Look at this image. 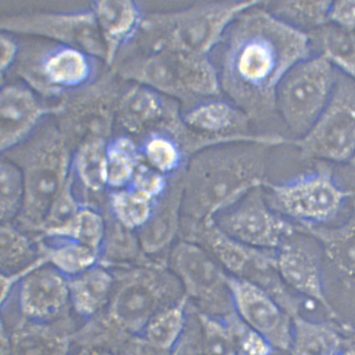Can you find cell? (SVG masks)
Segmentation results:
<instances>
[{
    "mask_svg": "<svg viewBox=\"0 0 355 355\" xmlns=\"http://www.w3.org/2000/svg\"><path fill=\"white\" fill-rule=\"evenodd\" d=\"M312 56L309 36L262 6L232 20L209 55L220 89L254 121L277 118V85L300 61Z\"/></svg>",
    "mask_w": 355,
    "mask_h": 355,
    "instance_id": "1",
    "label": "cell"
},
{
    "mask_svg": "<svg viewBox=\"0 0 355 355\" xmlns=\"http://www.w3.org/2000/svg\"><path fill=\"white\" fill-rule=\"evenodd\" d=\"M238 355H271L272 346L266 338L241 320L236 312L223 318Z\"/></svg>",
    "mask_w": 355,
    "mask_h": 355,
    "instance_id": "35",
    "label": "cell"
},
{
    "mask_svg": "<svg viewBox=\"0 0 355 355\" xmlns=\"http://www.w3.org/2000/svg\"><path fill=\"white\" fill-rule=\"evenodd\" d=\"M340 355H355V342L349 338Z\"/></svg>",
    "mask_w": 355,
    "mask_h": 355,
    "instance_id": "44",
    "label": "cell"
},
{
    "mask_svg": "<svg viewBox=\"0 0 355 355\" xmlns=\"http://www.w3.org/2000/svg\"><path fill=\"white\" fill-rule=\"evenodd\" d=\"M44 72L52 83L76 85L87 79L89 65L87 58L80 51L64 48L49 57Z\"/></svg>",
    "mask_w": 355,
    "mask_h": 355,
    "instance_id": "31",
    "label": "cell"
},
{
    "mask_svg": "<svg viewBox=\"0 0 355 355\" xmlns=\"http://www.w3.org/2000/svg\"><path fill=\"white\" fill-rule=\"evenodd\" d=\"M59 239L61 243L48 249L44 256L46 257L48 263L68 279L99 265V252L74 240Z\"/></svg>",
    "mask_w": 355,
    "mask_h": 355,
    "instance_id": "25",
    "label": "cell"
},
{
    "mask_svg": "<svg viewBox=\"0 0 355 355\" xmlns=\"http://www.w3.org/2000/svg\"><path fill=\"white\" fill-rule=\"evenodd\" d=\"M130 187L157 201L166 190L165 175L150 168L145 161L140 162L130 182Z\"/></svg>",
    "mask_w": 355,
    "mask_h": 355,
    "instance_id": "38",
    "label": "cell"
},
{
    "mask_svg": "<svg viewBox=\"0 0 355 355\" xmlns=\"http://www.w3.org/2000/svg\"><path fill=\"white\" fill-rule=\"evenodd\" d=\"M115 276L107 307L77 329L76 349L115 352L126 338L141 334L157 313L185 297L180 281L166 265L144 263L115 273Z\"/></svg>",
    "mask_w": 355,
    "mask_h": 355,
    "instance_id": "3",
    "label": "cell"
},
{
    "mask_svg": "<svg viewBox=\"0 0 355 355\" xmlns=\"http://www.w3.org/2000/svg\"><path fill=\"white\" fill-rule=\"evenodd\" d=\"M293 236L276 250L277 267L282 279L289 289L316 302L332 320L345 327L326 295L320 256L309 245Z\"/></svg>",
    "mask_w": 355,
    "mask_h": 355,
    "instance_id": "14",
    "label": "cell"
},
{
    "mask_svg": "<svg viewBox=\"0 0 355 355\" xmlns=\"http://www.w3.org/2000/svg\"><path fill=\"white\" fill-rule=\"evenodd\" d=\"M141 162L136 146L128 138L107 147V185L114 189H124L132 181Z\"/></svg>",
    "mask_w": 355,
    "mask_h": 355,
    "instance_id": "32",
    "label": "cell"
},
{
    "mask_svg": "<svg viewBox=\"0 0 355 355\" xmlns=\"http://www.w3.org/2000/svg\"><path fill=\"white\" fill-rule=\"evenodd\" d=\"M182 178L178 185L164 193L155 205L152 217L140 230L139 238L142 250L148 254L160 251L169 245L177 233L182 214Z\"/></svg>",
    "mask_w": 355,
    "mask_h": 355,
    "instance_id": "18",
    "label": "cell"
},
{
    "mask_svg": "<svg viewBox=\"0 0 355 355\" xmlns=\"http://www.w3.org/2000/svg\"><path fill=\"white\" fill-rule=\"evenodd\" d=\"M154 199L133 188L121 189L111 198L112 210L121 226L128 230H141L152 217Z\"/></svg>",
    "mask_w": 355,
    "mask_h": 355,
    "instance_id": "27",
    "label": "cell"
},
{
    "mask_svg": "<svg viewBox=\"0 0 355 355\" xmlns=\"http://www.w3.org/2000/svg\"><path fill=\"white\" fill-rule=\"evenodd\" d=\"M332 169L337 182L343 189L349 192L355 204V153L348 161L344 164L332 165Z\"/></svg>",
    "mask_w": 355,
    "mask_h": 355,
    "instance_id": "41",
    "label": "cell"
},
{
    "mask_svg": "<svg viewBox=\"0 0 355 355\" xmlns=\"http://www.w3.org/2000/svg\"><path fill=\"white\" fill-rule=\"evenodd\" d=\"M114 353L116 355H170L169 351L153 345L141 334L126 338Z\"/></svg>",
    "mask_w": 355,
    "mask_h": 355,
    "instance_id": "39",
    "label": "cell"
},
{
    "mask_svg": "<svg viewBox=\"0 0 355 355\" xmlns=\"http://www.w3.org/2000/svg\"><path fill=\"white\" fill-rule=\"evenodd\" d=\"M352 341H354L355 342V333L354 334V336L351 338H349Z\"/></svg>",
    "mask_w": 355,
    "mask_h": 355,
    "instance_id": "45",
    "label": "cell"
},
{
    "mask_svg": "<svg viewBox=\"0 0 355 355\" xmlns=\"http://www.w3.org/2000/svg\"><path fill=\"white\" fill-rule=\"evenodd\" d=\"M123 122L130 131L139 133L159 122L169 125L179 119L177 109L152 88L136 87L130 90L123 104Z\"/></svg>",
    "mask_w": 355,
    "mask_h": 355,
    "instance_id": "20",
    "label": "cell"
},
{
    "mask_svg": "<svg viewBox=\"0 0 355 355\" xmlns=\"http://www.w3.org/2000/svg\"><path fill=\"white\" fill-rule=\"evenodd\" d=\"M115 283V273L100 264L68 279L69 306L81 324L99 316L107 307Z\"/></svg>",
    "mask_w": 355,
    "mask_h": 355,
    "instance_id": "16",
    "label": "cell"
},
{
    "mask_svg": "<svg viewBox=\"0 0 355 355\" xmlns=\"http://www.w3.org/2000/svg\"><path fill=\"white\" fill-rule=\"evenodd\" d=\"M329 20L338 26L355 31V1L332 2Z\"/></svg>",
    "mask_w": 355,
    "mask_h": 355,
    "instance_id": "40",
    "label": "cell"
},
{
    "mask_svg": "<svg viewBox=\"0 0 355 355\" xmlns=\"http://www.w3.org/2000/svg\"><path fill=\"white\" fill-rule=\"evenodd\" d=\"M144 160L162 174L175 172L181 165L182 149L175 138L154 134L144 146Z\"/></svg>",
    "mask_w": 355,
    "mask_h": 355,
    "instance_id": "33",
    "label": "cell"
},
{
    "mask_svg": "<svg viewBox=\"0 0 355 355\" xmlns=\"http://www.w3.org/2000/svg\"><path fill=\"white\" fill-rule=\"evenodd\" d=\"M259 1L199 3L179 13L153 16L144 24L150 51L209 56L241 12Z\"/></svg>",
    "mask_w": 355,
    "mask_h": 355,
    "instance_id": "4",
    "label": "cell"
},
{
    "mask_svg": "<svg viewBox=\"0 0 355 355\" xmlns=\"http://www.w3.org/2000/svg\"><path fill=\"white\" fill-rule=\"evenodd\" d=\"M67 172V155L59 145L40 150L24 178V199L20 215L24 222L42 226L60 192Z\"/></svg>",
    "mask_w": 355,
    "mask_h": 355,
    "instance_id": "13",
    "label": "cell"
},
{
    "mask_svg": "<svg viewBox=\"0 0 355 355\" xmlns=\"http://www.w3.org/2000/svg\"><path fill=\"white\" fill-rule=\"evenodd\" d=\"M263 187L257 188L214 218L224 233L246 246L276 251L299 228L268 205Z\"/></svg>",
    "mask_w": 355,
    "mask_h": 355,
    "instance_id": "11",
    "label": "cell"
},
{
    "mask_svg": "<svg viewBox=\"0 0 355 355\" xmlns=\"http://www.w3.org/2000/svg\"><path fill=\"white\" fill-rule=\"evenodd\" d=\"M349 340L332 322L309 320L301 314L292 317L291 355H340Z\"/></svg>",
    "mask_w": 355,
    "mask_h": 355,
    "instance_id": "19",
    "label": "cell"
},
{
    "mask_svg": "<svg viewBox=\"0 0 355 355\" xmlns=\"http://www.w3.org/2000/svg\"><path fill=\"white\" fill-rule=\"evenodd\" d=\"M73 355H116L112 350L102 348H85L79 349Z\"/></svg>",
    "mask_w": 355,
    "mask_h": 355,
    "instance_id": "43",
    "label": "cell"
},
{
    "mask_svg": "<svg viewBox=\"0 0 355 355\" xmlns=\"http://www.w3.org/2000/svg\"><path fill=\"white\" fill-rule=\"evenodd\" d=\"M167 267L182 286L184 295L199 313L223 320L235 312L228 273L206 249L187 240L171 251Z\"/></svg>",
    "mask_w": 355,
    "mask_h": 355,
    "instance_id": "9",
    "label": "cell"
},
{
    "mask_svg": "<svg viewBox=\"0 0 355 355\" xmlns=\"http://www.w3.org/2000/svg\"><path fill=\"white\" fill-rule=\"evenodd\" d=\"M75 164L80 181L88 189L98 191L107 185V148L101 140H94L81 146Z\"/></svg>",
    "mask_w": 355,
    "mask_h": 355,
    "instance_id": "30",
    "label": "cell"
},
{
    "mask_svg": "<svg viewBox=\"0 0 355 355\" xmlns=\"http://www.w3.org/2000/svg\"><path fill=\"white\" fill-rule=\"evenodd\" d=\"M307 35L312 55L323 56L338 71L355 79V31L328 22Z\"/></svg>",
    "mask_w": 355,
    "mask_h": 355,
    "instance_id": "21",
    "label": "cell"
},
{
    "mask_svg": "<svg viewBox=\"0 0 355 355\" xmlns=\"http://www.w3.org/2000/svg\"><path fill=\"white\" fill-rule=\"evenodd\" d=\"M98 18L109 42L119 44L139 26L140 15L132 2H102L97 7Z\"/></svg>",
    "mask_w": 355,
    "mask_h": 355,
    "instance_id": "28",
    "label": "cell"
},
{
    "mask_svg": "<svg viewBox=\"0 0 355 355\" xmlns=\"http://www.w3.org/2000/svg\"><path fill=\"white\" fill-rule=\"evenodd\" d=\"M259 142L209 147L193 155L182 176V214L189 222L214 220L268 181V151Z\"/></svg>",
    "mask_w": 355,
    "mask_h": 355,
    "instance_id": "2",
    "label": "cell"
},
{
    "mask_svg": "<svg viewBox=\"0 0 355 355\" xmlns=\"http://www.w3.org/2000/svg\"><path fill=\"white\" fill-rule=\"evenodd\" d=\"M137 76L150 88L178 97L189 108L222 93L209 56L150 51L141 61Z\"/></svg>",
    "mask_w": 355,
    "mask_h": 355,
    "instance_id": "8",
    "label": "cell"
},
{
    "mask_svg": "<svg viewBox=\"0 0 355 355\" xmlns=\"http://www.w3.org/2000/svg\"><path fill=\"white\" fill-rule=\"evenodd\" d=\"M170 355H205L201 320L198 310L189 308L184 332L170 351Z\"/></svg>",
    "mask_w": 355,
    "mask_h": 355,
    "instance_id": "37",
    "label": "cell"
},
{
    "mask_svg": "<svg viewBox=\"0 0 355 355\" xmlns=\"http://www.w3.org/2000/svg\"><path fill=\"white\" fill-rule=\"evenodd\" d=\"M15 54V44L9 39L2 38L1 40V64L2 69L9 66Z\"/></svg>",
    "mask_w": 355,
    "mask_h": 355,
    "instance_id": "42",
    "label": "cell"
},
{
    "mask_svg": "<svg viewBox=\"0 0 355 355\" xmlns=\"http://www.w3.org/2000/svg\"><path fill=\"white\" fill-rule=\"evenodd\" d=\"M76 320L71 313L51 322H19L7 331L11 355H73Z\"/></svg>",
    "mask_w": 355,
    "mask_h": 355,
    "instance_id": "15",
    "label": "cell"
},
{
    "mask_svg": "<svg viewBox=\"0 0 355 355\" xmlns=\"http://www.w3.org/2000/svg\"><path fill=\"white\" fill-rule=\"evenodd\" d=\"M198 315L202 324L205 355H238L223 320L199 312Z\"/></svg>",
    "mask_w": 355,
    "mask_h": 355,
    "instance_id": "36",
    "label": "cell"
},
{
    "mask_svg": "<svg viewBox=\"0 0 355 355\" xmlns=\"http://www.w3.org/2000/svg\"><path fill=\"white\" fill-rule=\"evenodd\" d=\"M302 160L344 164L355 153V79L338 71L323 113L304 137L289 140Z\"/></svg>",
    "mask_w": 355,
    "mask_h": 355,
    "instance_id": "7",
    "label": "cell"
},
{
    "mask_svg": "<svg viewBox=\"0 0 355 355\" xmlns=\"http://www.w3.org/2000/svg\"><path fill=\"white\" fill-rule=\"evenodd\" d=\"M40 257L37 256L30 240L21 231L10 223L2 224V274H12L24 270L37 262Z\"/></svg>",
    "mask_w": 355,
    "mask_h": 355,
    "instance_id": "29",
    "label": "cell"
},
{
    "mask_svg": "<svg viewBox=\"0 0 355 355\" xmlns=\"http://www.w3.org/2000/svg\"><path fill=\"white\" fill-rule=\"evenodd\" d=\"M232 304L245 324L270 342L273 349L288 351L292 341V317L258 285L228 274Z\"/></svg>",
    "mask_w": 355,
    "mask_h": 355,
    "instance_id": "12",
    "label": "cell"
},
{
    "mask_svg": "<svg viewBox=\"0 0 355 355\" xmlns=\"http://www.w3.org/2000/svg\"><path fill=\"white\" fill-rule=\"evenodd\" d=\"M187 314L189 299L185 296L157 313L146 325L141 336L153 345L170 352L184 332Z\"/></svg>",
    "mask_w": 355,
    "mask_h": 355,
    "instance_id": "24",
    "label": "cell"
},
{
    "mask_svg": "<svg viewBox=\"0 0 355 355\" xmlns=\"http://www.w3.org/2000/svg\"><path fill=\"white\" fill-rule=\"evenodd\" d=\"M24 199V178L21 171L10 162L1 166V220L10 223L21 212Z\"/></svg>",
    "mask_w": 355,
    "mask_h": 355,
    "instance_id": "34",
    "label": "cell"
},
{
    "mask_svg": "<svg viewBox=\"0 0 355 355\" xmlns=\"http://www.w3.org/2000/svg\"><path fill=\"white\" fill-rule=\"evenodd\" d=\"M332 1L262 2V6L289 26L308 34L329 22Z\"/></svg>",
    "mask_w": 355,
    "mask_h": 355,
    "instance_id": "23",
    "label": "cell"
},
{
    "mask_svg": "<svg viewBox=\"0 0 355 355\" xmlns=\"http://www.w3.org/2000/svg\"><path fill=\"white\" fill-rule=\"evenodd\" d=\"M105 222L102 215L91 208H80L69 222L60 229L47 235L64 238L84 245L100 252L105 236Z\"/></svg>",
    "mask_w": 355,
    "mask_h": 355,
    "instance_id": "26",
    "label": "cell"
},
{
    "mask_svg": "<svg viewBox=\"0 0 355 355\" xmlns=\"http://www.w3.org/2000/svg\"><path fill=\"white\" fill-rule=\"evenodd\" d=\"M297 227L300 233L317 240L326 260L336 270L355 281V204L352 214L340 226Z\"/></svg>",
    "mask_w": 355,
    "mask_h": 355,
    "instance_id": "17",
    "label": "cell"
},
{
    "mask_svg": "<svg viewBox=\"0 0 355 355\" xmlns=\"http://www.w3.org/2000/svg\"><path fill=\"white\" fill-rule=\"evenodd\" d=\"M2 304L1 325L7 331L23 321L51 322L72 313L68 279L44 263L33 269L15 286Z\"/></svg>",
    "mask_w": 355,
    "mask_h": 355,
    "instance_id": "10",
    "label": "cell"
},
{
    "mask_svg": "<svg viewBox=\"0 0 355 355\" xmlns=\"http://www.w3.org/2000/svg\"><path fill=\"white\" fill-rule=\"evenodd\" d=\"M38 116L31 94L23 89L10 88L2 95V149L17 144L30 131Z\"/></svg>",
    "mask_w": 355,
    "mask_h": 355,
    "instance_id": "22",
    "label": "cell"
},
{
    "mask_svg": "<svg viewBox=\"0 0 355 355\" xmlns=\"http://www.w3.org/2000/svg\"><path fill=\"white\" fill-rule=\"evenodd\" d=\"M338 71L323 56L312 55L300 61L277 85V118L292 134L291 140L304 137L327 106Z\"/></svg>",
    "mask_w": 355,
    "mask_h": 355,
    "instance_id": "5",
    "label": "cell"
},
{
    "mask_svg": "<svg viewBox=\"0 0 355 355\" xmlns=\"http://www.w3.org/2000/svg\"><path fill=\"white\" fill-rule=\"evenodd\" d=\"M268 205L300 226H322L340 214L349 192L334 177L332 165L320 163L310 172L281 183L267 181Z\"/></svg>",
    "mask_w": 355,
    "mask_h": 355,
    "instance_id": "6",
    "label": "cell"
}]
</instances>
